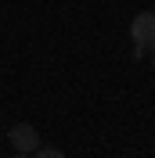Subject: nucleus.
Wrapping results in <instances>:
<instances>
[{
    "mask_svg": "<svg viewBox=\"0 0 155 158\" xmlns=\"http://www.w3.org/2000/svg\"><path fill=\"white\" fill-rule=\"evenodd\" d=\"M7 140H11L15 151H25V155H33V151L43 144V140H40V129L33 126V122H15V126L7 129Z\"/></svg>",
    "mask_w": 155,
    "mask_h": 158,
    "instance_id": "nucleus-1",
    "label": "nucleus"
},
{
    "mask_svg": "<svg viewBox=\"0 0 155 158\" xmlns=\"http://www.w3.org/2000/svg\"><path fill=\"white\" fill-rule=\"evenodd\" d=\"M130 40H134L137 47H144V50L155 47V11L134 15V22H130Z\"/></svg>",
    "mask_w": 155,
    "mask_h": 158,
    "instance_id": "nucleus-2",
    "label": "nucleus"
},
{
    "mask_svg": "<svg viewBox=\"0 0 155 158\" xmlns=\"http://www.w3.org/2000/svg\"><path fill=\"white\" fill-rule=\"evenodd\" d=\"M33 158H65V151L54 148V144H40V148L33 151Z\"/></svg>",
    "mask_w": 155,
    "mask_h": 158,
    "instance_id": "nucleus-3",
    "label": "nucleus"
},
{
    "mask_svg": "<svg viewBox=\"0 0 155 158\" xmlns=\"http://www.w3.org/2000/svg\"><path fill=\"white\" fill-rule=\"evenodd\" d=\"M11 158H33V155H25V151H15V155H11Z\"/></svg>",
    "mask_w": 155,
    "mask_h": 158,
    "instance_id": "nucleus-4",
    "label": "nucleus"
},
{
    "mask_svg": "<svg viewBox=\"0 0 155 158\" xmlns=\"http://www.w3.org/2000/svg\"><path fill=\"white\" fill-rule=\"evenodd\" d=\"M148 58H152V69H155V47H152V50H148Z\"/></svg>",
    "mask_w": 155,
    "mask_h": 158,
    "instance_id": "nucleus-5",
    "label": "nucleus"
}]
</instances>
